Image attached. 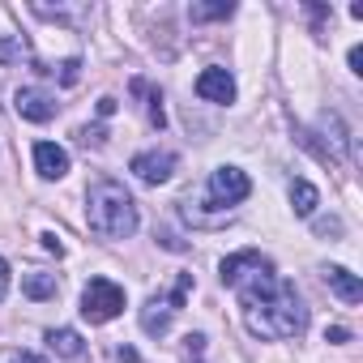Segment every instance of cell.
Here are the masks:
<instances>
[{"label":"cell","mask_w":363,"mask_h":363,"mask_svg":"<svg viewBox=\"0 0 363 363\" xmlns=\"http://www.w3.org/2000/svg\"><path fill=\"white\" fill-rule=\"evenodd\" d=\"M13 107H18V116L30 120V124H48V120L56 116V99L43 94V90H35V86H22V90L13 94Z\"/></svg>","instance_id":"cell-7"},{"label":"cell","mask_w":363,"mask_h":363,"mask_svg":"<svg viewBox=\"0 0 363 363\" xmlns=\"http://www.w3.org/2000/svg\"><path fill=\"white\" fill-rule=\"evenodd\" d=\"M22 291H26L30 299H52V295H56V274L35 269V274H26V278H22Z\"/></svg>","instance_id":"cell-14"},{"label":"cell","mask_w":363,"mask_h":363,"mask_svg":"<svg viewBox=\"0 0 363 363\" xmlns=\"http://www.w3.org/2000/svg\"><path fill=\"white\" fill-rule=\"evenodd\" d=\"M346 337H350V333H346L342 325H333V329H325V342H346Z\"/></svg>","instance_id":"cell-19"},{"label":"cell","mask_w":363,"mask_h":363,"mask_svg":"<svg viewBox=\"0 0 363 363\" xmlns=\"http://www.w3.org/2000/svg\"><path fill=\"white\" fill-rule=\"evenodd\" d=\"M325 282H329V291H333L342 303H359V299H363V282H359L350 269H342V265H329V269H325Z\"/></svg>","instance_id":"cell-10"},{"label":"cell","mask_w":363,"mask_h":363,"mask_svg":"<svg viewBox=\"0 0 363 363\" xmlns=\"http://www.w3.org/2000/svg\"><path fill=\"white\" fill-rule=\"evenodd\" d=\"M197 94L206 103H235V77L227 69H206L197 77Z\"/></svg>","instance_id":"cell-8"},{"label":"cell","mask_w":363,"mask_h":363,"mask_svg":"<svg viewBox=\"0 0 363 363\" xmlns=\"http://www.w3.org/2000/svg\"><path fill=\"white\" fill-rule=\"evenodd\" d=\"M13 363H48V359H43V354H30V350H18Z\"/></svg>","instance_id":"cell-20"},{"label":"cell","mask_w":363,"mask_h":363,"mask_svg":"<svg viewBox=\"0 0 363 363\" xmlns=\"http://www.w3.org/2000/svg\"><path fill=\"white\" fill-rule=\"evenodd\" d=\"M86 201H90L86 218H90L94 235H103V240H128L137 231V206L124 193V184H116V179H99Z\"/></svg>","instance_id":"cell-1"},{"label":"cell","mask_w":363,"mask_h":363,"mask_svg":"<svg viewBox=\"0 0 363 363\" xmlns=\"http://www.w3.org/2000/svg\"><path fill=\"white\" fill-rule=\"evenodd\" d=\"M189 286H193V274H179V278H175V291H171V312H179V308H184V299H189Z\"/></svg>","instance_id":"cell-16"},{"label":"cell","mask_w":363,"mask_h":363,"mask_svg":"<svg viewBox=\"0 0 363 363\" xmlns=\"http://www.w3.org/2000/svg\"><path fill=\"white\" fill-rule=\"evenodd\" d=\"M5 295H9V265L0 261V299H5Z\"/></svg>","instance_id":"cell-21"},{"label":"cell","mask_w":363,"mask_h":363,"mask_svg":"<svg viewBox=\"0 0 363 363\" xmlns=\"http://www.w3.org/2000/svg\"><path fill=\"white\" fill-rule=\"evenodd\" d=\"M252 193V179L240 171V167H218L214 175H210V197H214V206H240L244 197Z\"/></svg>","instance_id":"cell-5"},{"label":"cell","mask_w":363,"mask_h":363,"mask_svg":"<svg viewBox=\"0 0 363 363\" xmlns=\"http://www.w3.org/2000/svg\"><path fill=\"white\" fill-rule=\"evenodd\" d=\"M223 282L240 295V303L252 312V308H261L274 291H278V274H274V265H269V257H261V252H235V257H227L223 261Z\"/></svg>","instance_id":"cell-2"},{"label":"cell","mask_w":363,"mask_h":363,"mask_svg":"<svg viewBox=\"0 0 363 363\" xmlns=\"http://www.w3.org/2000/svg\"><path fill=\"white\" fill-rule=\"evenodd\" d=\"M77 69H82V60H65L60 65V86H73L77 82Z\"/></svg>","instance_id":"cell-17"},{"label":"cell","mask_w":363,"mask_h":363,"mask_svg":"<svg viewBox=\"0 0 363 363\" xmlns=\"http://www.w3.org/2000/svg\"><path fill=\"white\" fill-rule=\"evenodd\" d=\"M120 312H124V286H116L111 278H90L82 291V316L90 325H103Z\"/></svg>","instance_id":"cell-4"},{"label":"cell","mask_w":363,"mask_h":363,"mask_svg":"<svg viewBox=\"0 0 363 363\" xmlns=\"http://www.w3.org/2000/svg\"><path fill=\"white\" fill-rule=\"evenodd\" d=\"M175 171V154L171 150H145L133 158V175L141 179V184H167Z\"/></svg>","instance_id":"cell-6"},{"label":"cell","mask_w":363,"mask_h":363,"mask_svg":"<svg viewBox=\"0 0 363 363\" xmlns=\"http://www.w3.org/2000/svg\"><path fill=\"white\" fill-rule=\"evenodd\" d=\"M235 13V5H193L189 9V18L193 22H210V18H231Z\"/></svg>","instance_id":"cell-15"},{"label":"cell","mask_w":363,"mask_h":363,"mask_svg":"<svg viewBox=\"0 0 363 363\" xmlns=\"http://www.w3.org/2000/svg\"><path fill=\"white\" fill-rule=\"evenodd\" d=\"M43 248H48V252H56V257H60V252H65V248H60V240H56V235H43Z\"/></svg>","instance_id":"cell-23"},{"label":"cell","mask_w":363,"mask_h":363,"mask_svg":"<svg viewBox=\"0 0 363 363\" xmlns=\"http://www.w3.org/2000/svg\"><path fill=\"white\" fill-rule=\"evenodd\" d=\"M48 342H52V350H56V354H65V359H77V354L86 350L77 329H52V333H48Z\"/></svg>","instance_id":"cell-13"},{"label":"cell","mask_w":363,"mask_h":363,"mask_svg":"<svg viewBox=\"0 0 363 363\" xmlns=\"http://www.w3.org/2000/svg\"><path fill=\"white\" fill-rule=\"evenodd\" d=\"M316 201H320V193L308 184V179H291V206H295L299 218H312L316 214Z\"/></svg>","instance_id":"cell-12"},{"label":"cell","mask_w":363,"mask_h":363,"mask_svg":"<svg viewBox=\"0 0 363 363\" xmlns=\"http://www.w3.org/2000/svg\"><path fill=\"white\" fill-rule=\"evenodd\" d=\"M171 303H162V299H150L145 308H141V329L150 333V337H162L167 329H171Z\"/></svg>","instance_id":"cell-11"},{"label":"cell","mask_w":363,"mask_h":363,"mask_svg":"<svg viewBox=\"0 0 363 363\" xmlns=\"http://www.w3.org/2000/svg\"><path fill=\"white\" fill-rule=\"evenodd\" d=\"M350 73H363V48H350Z\"/></svg>","instance_id":"cell-18"},{"label":"cell","mask_w":363,"mask_h":363,"mask_svg":"<svg viewBox=\"0 0 363 363\" xmlns=\"http://www.w3.org/2000/svg\"><path fill=\"white\" fill-rule=\"evenodd\" d=\"M248 329L261 337H299L308 329V308L291 282H278V291L248 312Z\"/></svg>","instance_id":"cell-3"},{"label":"cell","mask_w":363,"mask_h":363,"mask_svg":"<svg viewBox=\"0 0 363 363\" xmlns=\"http://www.w3.org/2000/svg\"><path fill=\"white\" fill-rule=\"evenodd\" d=\"M35 167H39L43 179H60V175H69V154L56 141H39L35 145Z\"/></svg>","instance_id":"cell-9"},{"label":"cell","mask_w":363,"mask_h":363,"mask_svg":"<svg viewBox=\"0 0 363 363\" xmlns=\"http://www.w3.org/2000/svg\"><path fill=\"white\" fill-rule=\"evenodd\" d=\"M99 116H116V99H111V94L99 99Z\"/></svg>","instance_id":"cell-22"}]
</instances>
